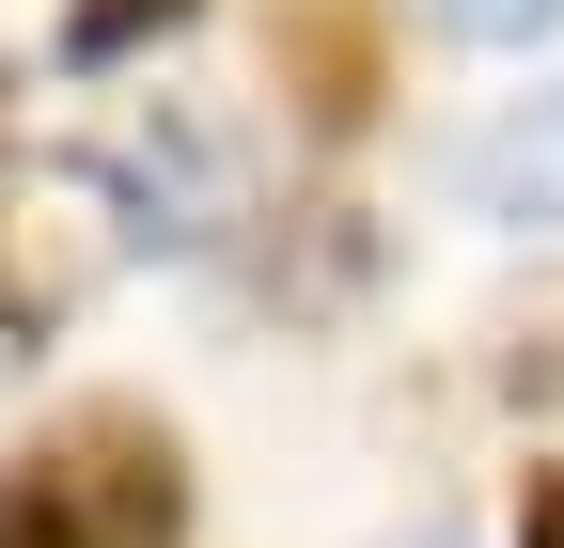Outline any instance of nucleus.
<instances>
[{
	"instance_id": "obj_5",
	"label": "nucleus",
	"mask_w": 564,
	"mask_h": 548,
	"mask_svg": "<svg viewBox=\"0 0 564 548\" xmlns=\"http://www.w3.org/2000/svg\"><path fill=\"white\" fill-rule=\"evenodd\" d=\"M267 47H282V79H299V110H314V125H361V95H377L361 17H282Z\"/></svg>"
},
{
	"instance_id": "obj_8",
	"label": "nucleus",
	"mask_w": 564,
	"mask_h": 548,
	"mask_svg": "<svg viewBox=\"0 0 564 548\" xmlns=\"http://www.w3.org/2000/svg\"><path fill=\"white\" fill-rule=\"evenodd\" d=\"M518 548H564V470H533V486H518Z\"/></svg>"
},
{
	"instance_id": "obj_7",
	"label": "nucleus",
	"mask_w": 564,
	"mask_h": 548,
	"mask_svg": "<svg viewBox=\"0 0 564 548\" xmlns=\"http://www.w3.org/2000/svg\"><path fill=\"white\" fill-rule=\"evenodd\" d=\"M564 17V0H440V32H470V47H533Z\"/></svg>"
},
{
	"instance_id": "obj_6",
	"label": "nucleus",
	"mask_w": 564,
	"mask_h": 548,
	"mask_svg": "<svg viewBox=\"0 0 564 548\" xmlns=\"http://www.w3.org/2000/svg\"><path fill=\"white\" fill-rule=\"evenodd\" d=\"M204 0H63V63H141L158 32H188Z\"/></svg>"
},
{
	"instance_id": "obj_2",
	"label": "nucleus",
	"mask_w": 564,
	"mask_h": 548,
	"mask_svg": "<svg viewBox=\"0 0 564 548\" xmlns=\"http://www.w3.org/2000/svg\"><path fill=\"white\" fill-rule=\"evenodd\" d=\"M126 188L110 157L79 142H0V361L47 346V329H79L110 283H126Z\"/></svg>"
},
{
	"instance_id": "obj_9",
	"label": "nucleus",
	"mask_w": 564,
	"mask_h": 548,
	"mask_svg": "<svg viewBox=\"0 0 564 548\" xmlns=\"http://www.w3.org/2000/svg\"><path fill=\"white\" fill-rule=\"evenodd\" d=\"M408 548H455V533H408Z\"/></svg>"
},
{
	"instance_id": "obj_4",
	"label": "nucleus",
	"mask_w": 564,
	"mask_h": 548,
	"mask_svg": "<svg viewBox=\"0 0 564 548\" xmlns=\"http://www.w3.org/2000/svg\"><path fill=\"white\" fill-rule=\"evenodd\" d=\"M455 204H470V220H502V235H564V79L455 142Z\"/></svg>"
},
{
	"instance_id": "obj_3",
	"label": "nucleus",
	"mask_w": 564,
	"mask_h": 548,
	"mask_svg": "<svg viewBox=\"0 0 564 548\" xmlns=\"http://www.w3.org/2000/svg\"><path fill=\"white\" fill-rule=\"evenodd\" d=\"M110 188H126V235H158V251H220V235L251 220V157H236V125L188 110V95H158V110L126 125Z\"/></svg>"
},
{
	"instance_id": "obj_1",
	"label": "nucleus",
	"mask_w": 564,
	"mask_h": 548,
	"mask_svg": "<svg viewBox=\"0 0 564 548\" xmlns=\"http://www.w3.org/2000/svg\"><path fill=\"white\" fill-rule=\"evenodd\" d=\"M188 533V439L158 407H79L0 470V548H173Z\"/></svg>"
}]
</instances>
